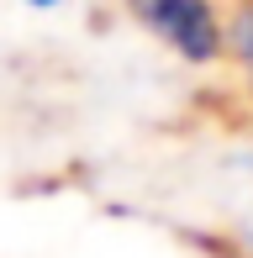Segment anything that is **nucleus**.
Segmentation results:
<instances>
[{
  "instance_id": "1",
  "label": "nucleus",
  "mask_w": 253,
  "mask_h": 258,
  "mask_svg": "<svg viewBox=\"0 0 253 258\" xmlns=\"http://www.w3.org/2000/svg\"><path fill=\"white\" fill-rule=\"evenodd\" d=\"M132 16L164 42L169 53H179L185 63H211L216 53L227 48L222 21H216L211 0H126Z\"/></svg>"
},
{
  "instance_id": "2",
  "label": "nucleus",
  "mask_w": 253,
  "mask_h": 258,
  "mask_svg": "<svg viewBox=\"0 0 253 258\" xmlns=\"http://www.w3.org/2000/svg\"><path fill=\"white\" fill-rule=\"evenodd\" d=\"M222 37H227V53H237V63L253 74V0L237 11L232 21H227V32H222Z\"/></svg>"
},
{
  "instance_id": "3",
  "label": "nucleus",
  "mask_w": 253,
  "mask_h": 258,
  "mask_svg": "<svg viewBox=\"0 0 253 258\" xmlns=\"http://www.w3.org/2000/svg\"><path fill=\"white\" fill-rule=\"evenodd\" d=\"M21 6H32V11H53V6H64V0H21Z\"/></svg>"
}]
</instances>
